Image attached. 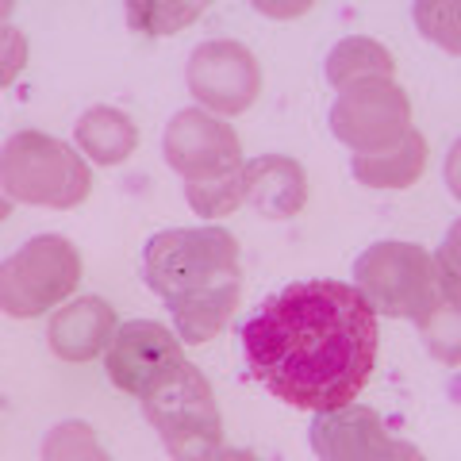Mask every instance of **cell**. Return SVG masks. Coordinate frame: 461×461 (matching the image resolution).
<instances>
[{"mask_svg":"<svg viewBox=\"0 0 461 461\" xmlns=\"http://www.w3.org/2000/svg\"><path fill=\"white\" fill-rule=\"evenodd\" d=\"M139 408L169 461H212L223 446V415L212 381L189 357L173 366L166 377H158L139 396Z\"/></svg>","mask_w":461,"mask_h":461,"instance_id":"obj_3","label":"cell"},{"mask_svg":"<svg viewBox=\"0 0 461 461\" xmlns=\"http://www.w3.org/2000/svg\"><path fill=\"white\" fill-rule=\"evenodd\" d=\"M185 85H189L196 108L220 115V120H235L254 108L258 93H262V66L247 42L204 39L189 50Z\"/></svg>","mask_w":461,"mask_h":461,"instance_id":"obj_8","label":"cell"},{"mask_svg":"<svg viewBox=\"0 0 461 461\" xmlns=\"http://www.w3.org/2000/svg\"><path fill=\"white\" fill-rule=\"evenodd\" d=\"M162 158L185 185L215 181L247 166L235 127L196 104L169 115V123L162 127Z\"/></svg>","mask_w":461,"mask_h":461,"instance_id":"obj_9","label":"cell"},{"mask_svg":"<svg viewBox=\"0 0 461 461\" xmlns=\"http://www.w3.org/2000/svg\"><path fill=\"white\" fill-rule=\"evenodd\" d=\"M423 335V346L435 362L457 369L461 366V281L442 273V296L438 304L423 315V323L415 327Z\"/></svg>","mask_w":461,"mask_h":461,"instance_id":"obj_17","label":"cell"},{"mask_svg":"<svg viewBox=\"0 0 461 461\" xmlns=\"http://www.w3.org/2000/svg\"><path fill=\"white\" fill-rule=\"evenodd\" d=\"M330 135L350 154H381L408 139L411 127V100L396 77H369L339 89L330 104Z\"/></svg>","mask_w":461,"mask_h":461,"instance_id":"obj_7","label":"cell"},{"mask_svg":"<svg viewBox=\"0 0 461 461\" xmlns=\"http://www.w3.org/2000/svg\"><path fill=\"white\" fill-rule=\"evenodd\" d=\"M185 204H189L193 215H200V220H223V215L239 212L242 204H247L242 169L239 173H227V177H215V181L185 185Z\"/></svg>","mask_w":461,"mask_h":461,"instance_id":"obj_21","label":"cell"},{"mask_svg":"<svg viewBox=\"0 0 461 461\" xmlns=\"http://www.w3.org/2000/svg\"><path fill=\"white\" fill-rule=\"evenodd\" d=\"M115 330H120V315H115V308L104 296H74L62 308L50 312L47 346L62 362L85 366V362L104 357Z\"/></svg>","mask_w":461,"mask_h":461,"instance_id":"obj_12","label":"cell"},{"mask_svg":"<svg viewBox=\"0 0 461 461\" xmlns=\"http://www.w3.org/2000/svg\"><path fill=\"white\" fill-rule=\"evenodd\" d=\"M77 285L81 254L74 242L58 230L32 235L0 262V312L8 320H39L74 300Z\"/></svg>","mask_w":461,"mask_h":461,"instance_id":"obj_6","label":"cell"},{"mask_svg":"<svg viewBox=\"0 0 461 461\" xmlns=\"http://www.w3.org/2000/svg\"><path fill=\"white\" fill-rule=\"evenodd\" d=\"M212 461H262V457H258L254 450H247V446H220V450H215V457Z\"/></svg>","mask_w":461,"mask_h":461,"instance_id":"obj_26","label":"cell"},{"mask_svg":"<svg viewBox=\"0 0 461 461\" xmlns=\"http://www.w3.org/2000/svg\"><path fill=\"white\" fill-rule=\"evenodd\" d=\"M123 16L131 23V32H142L150 39L177 35L193 20L204 16V0H127Z\"/></svg>","mask_w":461,"mask_h":461,"instance_id":"obj_18","label":"cell"},{"mask_svg":"<svg viewBox=\"0 0 461 461\" xmlns=\"http://www.w3.org/2000/svg\"><path fill=\"white\" fill-rule=\"evenodd\" d=\"M247 208L262 220H293L308 204V173L288 154H258L242 166Z\"/></svg>","mask_w":461,"mask_h":461,"instance_id":"obj_13","label":"cell"},{"mask_svg":"<svg viewBox=\"0 0 461 461\" xmlns=\"http://www.w3.org/2000/svg\"><path fill=\"white\" fill-rule=\"evenodd\" d=\"M12 12H16V5H12V0H0V27L12 23Z\"/></svg>","mask_w":461,"mask_h":461,"instance_id":"obj_28","label":"cell"},{"mask_svg":"<svg viewBox=\"0 0 461 461\" xmlns=\"http://www.w3.org/2000/svg\"><path fill=\"white\" fill-rule=\"evenodd\" d=\"M42 461H112V454L100 446L93 423L85 420H62L54 423L39 446Z\"/></svg>","mask_w":461,"mask_h":461,"instance_id":"obj_19","label":"cell"},{"mask_svg":"<svg viewBox=\"0 0 461 461\" xmlns=\"http://www.w3.org/2000/svg\"><path fill=\"white\" fill-rule=\"evenodd\" d=\"M442 185L450 189V196L461 204V135L450 142V150H446V162H442Z\"/></svg>","mask_w":461,"mask_h":461,"instance_id":"obj_25","label":"cell"},{"mask_svg":"<svg viewBox=\"0 0 461 461\" xmlns=\"http://www.w3.org/2000/svg\"><path fill=\"white\" fill-rule=\"evenodd\" d=\"M323 74L330 89H346L354 81H369V77H393L396 74V58L373 35H346L335 47L327 50Z\"/></svg>","mask_w":461,"mask_h":461,"instance_id":"obj_16","label":"cell"},{"mask_svg":"<svg viewBox=\"0 0 461 461\" xmlns=\"http://www.w3.org/2000/svg\"><path fill=\"white\" fill-rule=\"evenodd\" d=\"M308 442L320 461H427L415 442L396 438L388 430L377 408L357 400L339 411L312 415Z\"/></svg>","mask_w":461,"mask_h":461,"instance_id":"obj_10","label":"cell"},{"mask_svg":"<svg viewBox=\"0 0 461 461\" xmlns=\"http://www.w3.org/2000/svg\"><path fill=\"white\" fill-rule=\"evenodd\" d=\"M435 262H438V269L446 273V277L461 281V215L446 227V239H442V247L435 250Z\"/></svg>","mask_w":461,"mask_h":461,"instance_id":"obj_23","label":"cell"},{"mask_svg":"<svg viewBox=\"0 0 461 461\" xmlns=\"http://www.w3.org/2000/svg\"><path fill=\"white\" fill-rule=\"evenodd\" d=\"M427 154L430 150H427L423 131H411L403 142H396L393 150L350 154V173H354L357 185H366V189H384V193L411 189L427 169Z\"/></svg>","mask_w":461,"mask_h":461,"instance_id":"obj_15","label":"cell"},{"mask_svg":"<svg viewBox=\"0 0 461 461\" xmlns=\"http://www.w3.org/2000/svg\"><path fill=\"white\" fill-rule=\"evenodd\" d=\"M185 362V342L173 335V327L158 320H127L115 330V339L104 350L108 381L127 396H142L166 373Z\"/></svg>","mask_w":461,"mask_h":461,"instance_id":"obj_11","label":"cell"},{"mask_svg":"<svg viewBox=\"0 0 461 461\" xmlns=\"http://www.w3.org/2000/svg\"><path fill=\"white\" fill-rule=\"evenodd\" d=\"M12 208H16V204H12V196L5 193V185H0V223H5L8 215H12Z\"/></svg>","mask_w":461,"mask_h":461,"instance_id":"obj_27","label":"cell"},{"mask_svg":"<svg viewBox=\"0 0 461 461\" xmlns=\"http://www.w3.org/2000/svg\"><path fill=\"white\" fill-rule=\"evenodd\" d=\"M350 285L369 300L377 320H408L420 327L442 296V269L435 254L408 239H381L354 258Z\"/></svg>","mask_w":461,"mask_h":461,"instance_id":"obj_5","label":"cell"},{"mask_svg":"<svg viewBox=\"0 0 461 461\" xmlns=\"http://www.w3.org/2000/svg\"><path fill=\"white\" fill-rule=\"evenodd\" d=\"M74 147L89 166H123L139 150V127L127 112L112 104H93L77 115L74 123Z\"/></svg>","mask_w":461,"mask_h":461,"instance_id":"obj_14","label":"cell"},{"mask_svg":"<svg viewBox=\"0 0 461 461\" xmlns=\"http://www.w3.org/2000/svg\"><path fill=\"white\" fill-rule=\"evenodd\" d=\"M142 281L169 308L173 335L204 346L242 300L239 239L220 223L158 230L142 247Z\"/></svg>","mask_w":461,"mask_h":461,"instance_id":"obj_2","label":"cell"},{"mask_svg":"<svg viewBox=\"0 0 461 461\" xmlns=\"http://www.w3.org/2000/svg\"><path fill=\"white\" fill-rule=\"evenodd\" d=\"M0 185L12 204L69 212L93 193V166L74 142L27 127L8 135L0 147Z\"/></svg>","mask_w":461,"mask_h":461,"instance_id":"obj_4","label":"cell"},{"mask_svg":"<svg viewBox=\"0 0 461 461\" xmlns=\"http://www.w3.org/2000/svg\"><path fill=\"white\" fill-rule=\"evenodd\" d=\"M250 8L266 20H296L312 12V0H250Z\"/></svg>","mask_w":461,"mask_h":461,"instance_id":"obj_24","label":"cell"},{"mask_svg":"<svg viewBox=\"0 0 461 461\" xmlns=\"http://www.w3.org/2000/svg\"><path fill=\"white\" fill-rule=\"evenodd\" d=\"M381 320L350 281H293L242 327L254 381L288 408L323 415L362 396L377 366Z\"/></svg>","mask_w":461,"mask_h":461,"instance_id":"obj_1","label":"cell"},{"mask_svg":"<svg viewBox=\"0 0 461 461\" xmlns=\"http://www.w3.org/2000/svg\"><path fill=\"white\" fill-rule=\"evenodd\" d=\"M27 54H32V47H27V35L20 27L16 23L0 27V89H8V85L23 74Z\"/></svg>","mask_w":461,"mask_h":461,"instance_id":"obj_22","label":"cell"},{"mask_svg":"<svg viewBox=\"0 0 461 461\" xmlns=\"http://www.w3.org/2000/svg\"><path fill=\"white\" fill-rule=\"evenodd\" d=\"M411 20L427 42L461 58V0H415Z\"/></svg>","mask_w":461,"mask_h":461,"instance_id":"obj_20","label":"cell"}]
</instances>
